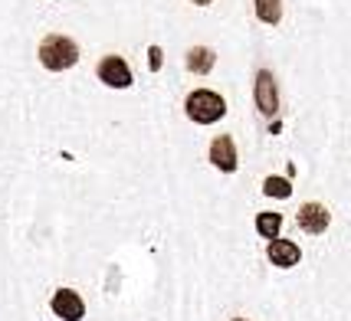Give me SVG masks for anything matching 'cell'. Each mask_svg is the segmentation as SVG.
I'll use <instances>...</instances> for the list:
<instances>
[{
    "label": "cell",
    "instance_id": "obj_1",
    "mask_svg": "<svg viewBox=\"0 0 351 321\" xmlns=\"http://www.w3.org/2000/svg\"><path fill=\"white\" fill-rule=\"evenodd\" d=\"M40 62H43L49 73L73 69L79 62V46L69 36H62V33H49L43 43H40Z\"/></svg>",
    "mask_w": 351,
    "mask_h": 321
},
{
    "label": "cell",
    "instance_id": "obj_2",
    "mask_svg": "<svg viewBox=\"0 0 351 321\" xmlns=\"http://www.w3.org/2000/svg\"><path fill=\"white\" fill-rule=\"evenodd\" d=\"M184 108H187V118L197 125H214L223 118V112H227V102L217 95V92L210 89H197L187 95V102H184Z\"/></svg>",
    "mask_w": 351,
    "mask_h": 321
},
{
    "label": "cell",
    "instance_id": "obj_3",
    "mask_svg": "<svg viewBox=\"0 0 351 321\" xmlns=\"http://www.w3.org/2000/svg\"><path fill=\"white\" fill-rule=\"evenodd\" d=\"M253 99H256V108H260L266 118H273L276 112H279V89H276V79L269 69H260L256 86H253Z\"/></svg>",
    "mask_w": 351,
    "mask_h": 321
},
{
    "label": "cell",
    "instance_id": "obj_11",
    "mask_svg": "<svg viewBox=\"0 0 351 321\" xmlns=\"http://www.w3.org/2000/svg\"><path fill=\"white\" fill-rule=\"evenodd\" d=\"M256 7V16L263 23H279L282 20V0H253Z\"/></svg>",
    "mask_w": 351,
    "mask_h": 321
},
{
    "label": "cell",
    "instance_id": "obj_6",
    "mask_svg": "<svg viewBox=\"0 0 351 321\" xmlns=\"http://www.w3.org/2000/svg\"><path fill=\"white\" fill-rule=\"evenodd\" d=\"M210 161H214L217 170H223V174H233L237 170V144H233V138L230 135H220L214 138V144H210Z\"/></svg>",
    "mask_w": 351,
    "mask_h": 321
},
{
    "label": "cell",
    "instance_id": "obj_5",
    "mask_svg": "<svg viewBox=\"0 0 351 321\" xmlns=\"http://www.w3.org/2000/svg\"><path fill=\"white\" fill-rule=\"evenodd\" d=\"M49 305L56 311V318H62V321H82V315H86V302H82L79 292H73V289H60L53 295Z\"/></svg>",
    "mask_w": 351,
    "mask_h": 321
},
{
    "label": "cell",
    "instance_id": "obj_4",
    "mask_svg": "<svg viewBox=\"0 0 351 321\" xmlns=\"http://www.w3.org/2000/svg\"><path fill=\"white\" fill-rule=\"evenodd\" d=\"M99 79L106 82V86H112V89H128L135 79H132V69H128V62L122 60V56H102V62H99Z\"/></svg>",
    "mask_w": 351,
    "mask_h": 321
},
{
    "label": "cell",
    "instance_id": "obj_15",
    "mask_svg": "<svg viewBox=\"0 0 351 321\" xmlns=\"http://www.w3.org/2000/svg\"><path fill=\"white\" fill-rule=\"evenodd\" d=\"M233 321H246V318H233Z\"/></svg>",
    "mask_w": 351,
    "mask_h": 321
},
{
    "label": "cell",
    "instance_id": "obj_10",
    "mask_svg": "<svg viewBox=\"0 0 351 321\" xmlns=\"http://www.w3.org/2000/svg\"><path fill=\"white\" fill-rule=\"evenodd\" d=\"M256 229H260L263 240H279V229H282V214L276 210H263L256 216Z\"/></svg>",
    "mask_w": 351,
    "mask_h": 321
},
{
    "label": "cell",
    "instance_id": "obj_8",
    "mask_svg": "<svg viewBox=\"0 0 351 321\" xmlns=\"http://www.w3.org/2000/svg\"><path fill=\"white\" fill-rule=\"evenodd\" d=\"M302 259V249L289 240H269V262L279 266V269H292V266H299Z\"/></svg>",
    "mask_w": 351,
    "mask_h": 321
},
{
    "label": "cell",
    "instance_id": "obj_9",
    "mask_svg": "<svg viewBox=\"0 0 351 321\" xmlns=\"http://www.w3.org/2000/svg\"><path fill=\"white\" fill-rule=\"evenodd\" d=\"M214 49H207V46H194L191 53H187V69L194 73V76H207L210 69H214Z\"/></svg>",
    "mask_w": 351,
    "mask_h": 321
},
{
    "label": "cell",
    "instance_id": "obj_13",
    "mask_svg": "<svg viewBox=\"0 0 351 321\" xmlns=\"http://www.w3.org/2000/svg\"><path fill=\"white\" fill-rule=\"evenodd\" d=\"M161 62H165V53H161L158 46H152V49H148V66H152V73L161 69Z\"/></svg>",
    "mask_w": 351,
    "mask_h": 321
},
{
    "label": "cell",
    "instance_id": "obj_12",
    "mask_svg": "<svg viewBox=\"0 0 351 321\" xmlns=\"http://www.w3.org/2000/svg\"><path fill=\"white\" fill-rule=\"evenodd\" d=\"M263 194H269V197H289L292 187L286 177H266L263 181Z\"/></svg>",
    "mask_w": 351,
    "mask_h": 321
},
{
    "label": "cell",
    "instance_id": "obj_14",
    "mask_svg": "<svg viewBox=\"0 0 351 321\" xmlns=\"http://www.w3.org/2000/svg\"><path fill=\"white\" fill-rule=\"evenodd\" d=\"M191 3H197V7H207V3H214V0H191Z\"/></svg>",
    "mask_w": 351,
    "mask_h": 321
},
{
    "label": "cell",
    "instance_id": "obj_7",
    "mask_svg": "<svg viewBox=\"0 0 351 321\" xmlns=\"http://www.w3.org/2000/svg\"><path fill=\"white\" fill-rule=\"evenodd\" d=\"M328 220H332V214H328L322 203H302V207H299V227L306 229V233H312V236L325 233V229H328Z\"/></svg>",
    "mask_w": 351,
    "mask_h": 321
}]
</instances>
